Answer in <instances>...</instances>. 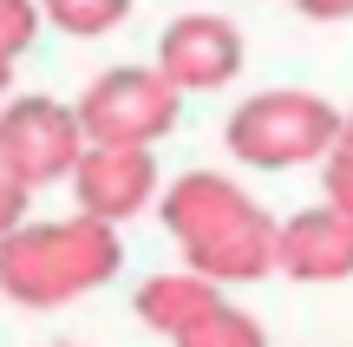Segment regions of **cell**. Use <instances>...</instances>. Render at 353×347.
Instances as JSON below:
<instances>
[{
    "label": "cell",
    "mask_w": 353,
    "mask_h": 347,
    "mask_svg": "<svg viewBox=\"0 0 353 347\" xmlns=\"http://www.w3.org/2000/svg\"><path fill=\"white\" fill-rule=\"evenodd\" d=\"M157 217L176 236L190 275H203L210 288L275 275V217L223 170H183L157 197Z\"/></svg>",
    "instance_id": "6da1fadb"
},
{
    "label": "cell",
    "mask_w": 353,
    "mask_h": 347,
    "mask_svg": "<svg viewBox=\"0 0 353 347\" xmlns=\"http://www.w3.org/2000/svg\"><path fill=\"white\" fill-rule=\"evenodd\" d=\"M118 269H125V243L92 217L20 223L0 243V295L20 308H65V301L105 288Z\"/></svg>",
    "instance_id": "7a4b0ae2"
},
{
    "label": "cell",
    "mask_w": 353,
    "mask_h": 347,
    "mask_svg": "<svg viewBox=\"0 0 353 347\" xmlns=\"http://www.w3.org/2000/svg\"><path fill=\"white\" fill-rule=\"evenodd\" d=\"M229 151L255 170H294V164H321L341 138V105L301 86H268L229 112L223 125Z\"/></svg>",
    "instance_id": "3957f363"
},
{
    "label": "cell",
    "mask_w": 353,
    "mask_h": 347,
    "mask_svg": "<svg viewBox=\"0 0 353 347\" xmlns=\"http://www.w3.org/2000/svg\"><path fill=\"white\" fill-rule=\"evenodd\" d=\"M79 138L105 144V151H157V138H170L183 118V92L170 86L157 66H112L99 72L72 105Z\"/></svg>",
    "instance_id": "277c9868"
},
{
    "label": "cell",
    "mask_w": 353,
    "mask_h": 347,
    "mask_svg": "<svg viewBox=\"0 0 353 347\" xmlns=\"http://www.w3.org/2000/svg\"><path fill=\"white\" fill-rule=\"evenodd\" d=\"M79 151H85V138H79L72 105L46 99V92H20V99L0 105V170H7L26 197H33L39 184L72 177Z\"/></svg>",
    "instance_id": "5b68a950"
},
{
    "label": "cell",
    "mask_w": 353,
    "mask_h": 347,
    "mask_svg": "<svg viewBox=\"0 0 353 347\" xmlns=\"http://www.w3.org/2000/svg\"><path fill=\"white\" fill-rule=\"evenodd\" d=\"M157 72L176 92H216L242 72V26L229 13H176L157 39Z\"/></svg>",
    "instance_id": "8992f818"
},
{
    "label": "cell",
    "mask_w": 353,
    "mask_h": 347,
    "mask_svg": "<svg viewBox=\"0 0 353 347\" xmlns=\"http://www.w3.org/2000/svg\"><path fill=\"white\" fill-rule=\"evenodd\" d=\"M72 217H92L105 230L131 223L144 204L157 197V151H105V144H85L72 164Z\"/></svg>",
    "instance_id": "52a82bcc"
},
{
    "label": "cell",
    "mask_w": 353,
    "mask_h": 347,
    "mask_svg": "<svg viewBox=\"0 0 353 347\" xmlns=\"http://www.w3.org/2000/svg\"><path fill=\"white\" fill-rule=\"evenodd\" d=\"M275 269L294 282H347L353 275V217L334 204H307L275 217Z\"/></svg>",
    "instance_id": "ba28073f"
},
{
    "label": "cell",
    "mask_w": 353,
    "mask_h": 347,
    "mask_svg": "<svg viewBox=\"0 0 353 347\" xmlns=\"http://www.w3.org/2000/svg\"><path fill=\"white\" fill-rule=\"evenodd\" d=\"M223 288H210L203 275H190V269H176V275H151V282L138 288V321L144 328H157V335H183V328H196L210 308H223Z\"/></svg>",
    "instance_id": "9c48e42d"
},
{
    "label": "cell",
    "mask_w": 353,
    "mask_h": 347,
    "mask_svg": "<svg viewBox=\"0 0 353 347\" xmlns=\"http://www.w3.org/2000/svg\"><path fill=\"white\" fill-rule=\"evenodd\" d=\"M33 7H39V20H52L59 33L99 39V33H112V26H125L131 0H33Z\"/></svg>",
    "instance_id": "30bf717a"
},
{
    "label": "cell",
    "mask_w": 353,
    "mask_h": 347,
    "mask_svg": "<svg viewBox=\"0 0 353 347\" xmlns=\"http://www.w3.org/2000/svg\"><path fill=\"white\" fill-rule=\"evenodd\" d=\"M176 347H268V335H262L255 315H242L236 301H223V308H210L196 328H183Z\"/></svg>",
    "instance_id": "8fae6325"
},
{
    "label": "cell",
    "mask_w": 353,
    "mask_h": 347,
    "mask_svg": "<svg viewBox=\"0 0 353 347\" xmlns=\"http://www.w3.org/2000/svg\"><path fill=\"white\" fill-rule=\"evenodd\" d=\"M321 204H334V210H347L353 217V112H341V138H334V151L321 157Z\"/></svg>",
    "instance_id": "7c38bea8"
},
{
    "label": "cell",
    "mask_w": 353,
    "mask_h": 347,
    "mask_svg": "<svg viewBox=\"0 0 353 347\" xmlns=\"http://www.w3.org/2000/svg\"><path fill=\"white\" fill-rule=\"evenodd\" d=\"M33 39H39V7L33 0H0V59L13 66Z\"/></svg>",
    "instance_id": "4fadbf2b"
},
{
    "label": "cell",
    "mask_w": 353,
    "mask_h": 347,
    "mask_svg": "<svg viewBox=\"0 0 353 347\" xmlns=\"http://www.w3.org/2000/svg\"><path fill=\"white\" fill-rule=\"evenodd\" d=\"M20 223H26V190L7 177V170H0V243H7V236L20 230Z\"/></svg>",
    "instance_id": "5bb4252c"
},
{
    "label": "cell",
    "mask_w": 353,
    "mask_h": 347,
    "mask_svg": "<svg viewBox=\"0 0 353 347\" xmlns=\"http://www.w3.org/2000/svg\"><path fill=\"white\" fill-rule=\"evenodd\" d=\"M288 7L307 20H353V0H288Z\"/></svg>",
    "instance_id": "9a60e30c"
},
{
    "label": "cell",
    "mask_w": 353,
    "mask_h": 347,
    "mask_svg": "<svg viewBox=\"0 0 353 347\" xmlns=\"http://www.w3.org/2000/svg\"><path fill=\"white\" fill-rule=\"evenodd\" d=\"M7 86H13V66H7V59H0V99H7Z\"/></svg>",
    "instance_id": "2e32d148"
}]
</instances>
